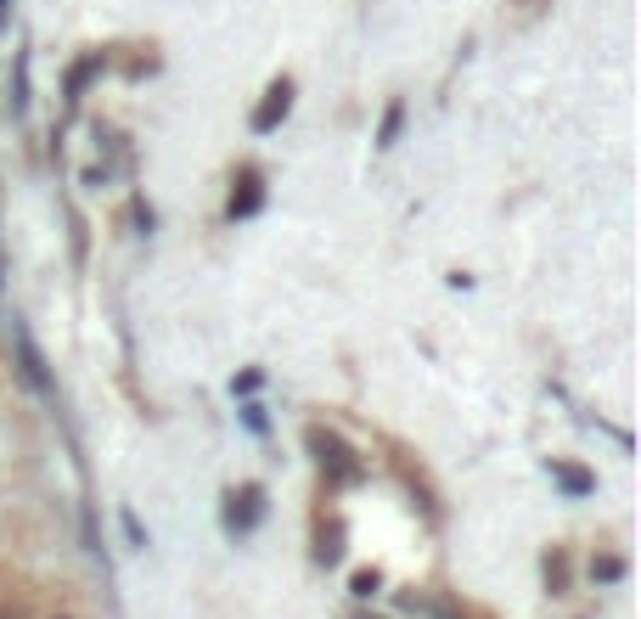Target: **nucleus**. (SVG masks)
Returning <instances> with one entry per match:
<instances>
[{
	"mask_svg": "<svg viewBox=\"0 0 641 619\" xmlns=\"http://www.w3.org/2000/svg\"><path fill=\"white\" fill-rule=\"evenodd\" d=\"M304 439H310V451L321 457V468H332V479H343V485H349V479H360V462L349 457V446H343L338 433H327V428H310Z\"/></svg>",
	"mask_w": 641,
	"mask_h": 619,
	"instance_id": "1",
	"label": "nucleus"
},
{
	"mask_svg": "<svg viewBox=\"0 0 641 619\" xmlns=\"http://www.w3.org/2000/svg\"><path fill=\"white\" fill-rule=\"evenodd\" d=\"M288 108H293V79H277V84L264 91V102L253 108V130H259V136L277 130V124L288 119Z\"/></svg>",
	"mask_w": 641,
	"mask_h": 619,
	"instance_id": "2",
	"label": "nucleus"
},
{
	"mask_svg": "<svg viewBox=\"0 0 641 619\" xmlns=\"http://www.w3.org/2000/svg\"><path fill=\"white\" fill-rule=\"evenodd\" d=\"M552 479H558L569 496H591V490H597V479H591L585 468H569V462H552Z\"/></svg>",
	"mask_w": 641,
	"mask_h": 619,
	"instance_id": "3",
	"label": "nucleus"
},
{
	"mask_svg": "<svg viewBox=\"0 0 641 619\" xmlns=\"http://www.w3.org/2000/svg\"><path fill=\"white\" fill-rule=\"evenodd\" d=\"M591 580H602V586L624 580V558H597V563H591Z\"/></svg>",
	"mask_w": 641,
	"mask_h": 619,
	"instance_id": "4",
	"label": "nucleus"
},
{
	"mask_svg": "<svg viewBox=\"0 0 641 619\" xmlns=\"http://www.w3.org/2000/svg\"><path fill=\"white\" fill-rule=\"evenodd\" d=\"M90 73H97V57H84V62H79V68L68 73V91H73V97L84 91V79H90Z\"/></svg>",
	"mask_w": 641,
	"mask_h": 619,
	"instance_id": "5",
	"label": "nucleus"
},
{
	"mask_svg": "<svg viewBox=\"0 0 641 619\" xmlns=\"http://www.w3.org/2000/svg\"><path fill=\"white\" fill-rule=\"evenodd\" d=\"M378 586H383L378 569H360V575H354V597H378Z\"/></svg>",
	"mask_w": 641,
	"mask_h": 619,
	"instance_id": "6",
	"label": "nucleus"
},
{
	"mask_svg": "<svg viewBox=\"0 0 641 619\" xmlns=\"http://www.w3.org/2000/svg\"><path fill=\"white\" fill-rule=\"evenodd\" d=\"M400 119H405V108H400V102H394V108H389V113H383V147H389V141H394V136H400Z\"/></svg>",
	"mask_w": 641,
	"mask_h": 619,
	"instance_id": "7",
	"label": "nucleus"
}]
</instances>
